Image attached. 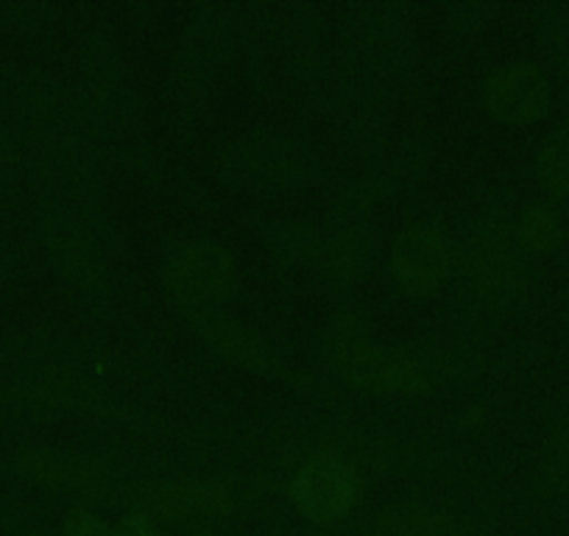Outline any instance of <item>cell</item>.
Here are the masks:
<instances>
[{
    "mask_svg": "<svg viewBox=\"0 0 569 536\" xmlns=\"http://www.w3.org/2000/svg\"><path fill=\"white\" fill-rule=\"evenodd\" d=\"M456 240L436 224H410L393 240V280L405 294L439 288L456 268Z\"/></svg>",
    "mask_w": 569,
    "mask_h": 536,
    "instance_id": "obj_4",
    "label": "cell"
},
{
    "mask_svg": "<svg viewBox=\"0 0 569 536\" xmlns=\"http://www.w3.org/2000/svg\"><path fill=\"white\" fill-rule=\"evenodd\" d=\"M366 536H480L467 519L433 503H405L371 519Z\"/></svg>",
    "mask_w": 569,
    "mask_h": 536,
    "instance_id": "obj_10",
    "label": "cell"
},
{
    "mask_svg": "<svg viewBox=\"0 0 569 536\" xmlns=\"http://www.w3.org/2000/svg\"><path fill=\"white\" fill-rule=\"evenodd\" d=\"M268 244L279 257L291 262H316L325 255V240L302 221H284L268 235Z\"/></svg>",
    "mask_w": 569,
    "mask_h": 536,
    "instance_id": "obj_14",
    "label": "cell"
},
{
    "mask_svg": "<svg viewBox=\"0 0 569 536\" xmlns=\"http://www.w3.org/2000/svg\"><path fill=\"white\" fill-rule=\"evenodd\" d=\"M366 235L360 232H347L341 238H336V244L330 246V262H332V271L338 277H358L366 266Z\"/></svg>",
    "mask_w": 569,
    "mask_h": 536,
    "instance_id": "obj_16",
    "label": "cell"
},
{
    "mask_svg": "<svg viewBox=\"0 0 569 536\" xmlns=\"http://www.w3.org/2000/svg\"><path fill=\"white\" fill-rule=\"evenodd\" d=\"M277 536H319V534H277Z\"/></svg>",
    "mask_w": 569,
    "mask_h": 536,
    "instance_id": "obj_20",
    "label": "cell"
},
{
    "mask_svg": "<svg viewBox=\"0 0 569 536\" xmlns=\"http://www.w3.org/2000/svg\"><path fill=\"white\" fill-rule=\"evenodd\" d=\"M166 282L188 310H207L232 297L238 266L216 240L184 238L168 246Z\"/></svg>",
    "mask_w": 569,
    "mask_h": 536,
    "instance_id": "obj_2",
    "label": "cell"
},
{
    "mask_svg": "<svg viewBox=\"0 0 569 536\" xmlns=\"http://www.w3.org/2000/svg\"><path fill=\"white\" fill-rule=\"evenodd\" d=\"M483 107L500 123L525 126L539 120L550 107V85L533 62L508 59L483 79Z\"/></svg>",
    "mask_w": 569,
    "mask_h": 536,
    "instance_id": "obj_5",
    "label": "cell"
},
{
    "mask_svg": "<svg viewBox=\"0 0 569 536\" xmlns=\"http://www.w3.org/2000/svg\"><path fill=\"white\" fill-rule=\"evenodd\" d=\"M243 171L246 182H262V185H288L299 177V160L297 151L284 140L273 138H251L238 143V155L232 157Z\"/></svg>",
    "mask_w": 569,
    "mask_h": 536,
    "instance_id": "obj_11",
    "label": "cell"
},
{
    "mask_svg": "<svg viewBox=\"0 0 569 536\" xmlns=\"http://www.w3.org/2000/svg\"><path fill=\"white\" fill-rule=\"evenodd\" d=\"M62 536H114L112 525L103 523L90 508H73L64 519Z\"/></svg>",
    "mask_w": 569,
    "mask_h": 536,
    "instance_id": "obj_17",
    "label": "cell"
},
{
    "mask_svg": "<svg viewBox=\"0 0 569 536\" xmlns=\"http://www.w3.org/2000/svg\"><path fill=\"white\" fill-rule=\"evenodd\" d=\"M190 330L234 364L249 366V369L271 377L291 375L282 355L262 338V332L243 325V321L223 319V316L207 314V310H190Z\"/></svg>",
    "mask_w": 569,
    "mask_h": 536,
    "instance_id": "obj_7",
    "label": "cell"
},
{
    "mask_svg": "<svg viewBox=\"0 0 569 536\" xmlns=\"http://www.w3.org/2000/svg\"><path fill=\"white\" fill-rule=\"evenodd\" d=\"M288 495L302 517L313 519V523H338L352 514L360 503L363 480H360L358 469L343 461L341 456L321 453V456L308 458L293 473Z\"/></svg>",
    "mask_w": 569,
    "mask_h": 536,
    "instance_id": "obj_3",
    "label": "cell"
},
{
    "mask_svg": "<svg viewBox=\"0 0 569 536\" xmlns=\"http://www.w3.org/2000/svg\"><path fill=\"white\" fill-rule=\"evenodd\" d=\"M327 360L352 386L388 397H419L430 391L433 375L416 355L380 347L371 321L360 310H338L325 332Z\"/></svg>",
    "mask_w": 569,
    "mask_h": 536,
    "instance_id": "obj_1",
    "label": "cell"
},
{
    "mask_svg": "<svg viewBox=\"0 0 569 536\" xmlns=\"http://www.w3.org/2000/svg\"><path fill=\"white\" fill-rule=\"evenodd\" d=\"M469 271L480 288L491 294H508L522 280V251L517 232L495 221H486L469 240Z\"/></svg>",
    "mask_w": 569,
    "mask_h": 536,
    "instance_id": "obj_8",
    "label": "cell"
},
{
    "mask_svg": "<svg viewBox=\"0 0 569 536\" xmlns=\"http://www.w3.org/2000/svg\"><path fill=\"white\" fill-rule=\"evenodd\" d=\"M18 473L46 486H62V489L101 495L112 489V469L90 456L68 450H26L18 458Z\"/></svg>",
    "mask_w": 569,
    "mask_h": 536,
    "instance_id": "obj_9",
    "label": "cell"
},
{
    "mask_svg": "<svg viewBox=\"0 0 569 536\" xmlns=\"http://www.w3.org/2000/svg\"><path fill=\"white\" fill-rule=\"evenodd\" d=\"M137 512H146L151 517L171 514V517L199 519V523H212V519H227L234 512V495L223 484L210 478H182L168 480V484L137 486L126 492Z\"/></svg>",
    "mask_w": 569,
    "mask_h": 536,
    "instance_id": "obj_6",
    "label": "cell"
},
{
    "mask_svg": "<svg viewBox=\"0 0 569 536\" xmlns=\"http://www.w3.org/2000/svg\"><path fill=\"white\" fill-rule=\"evenodd\" d=\"M536 179L552 199L569 196V129H556L536 155Z\"/></svg>",
    "mask_w": 569,
    "mask_h": 536,
    "instance_id": "obj_12",
    "label": "cell"
},
{
    "mask_svg": "<svg viewBox=\"0 0 569 536\" xmlns=\"http://www.w3.org/2000/svg\"><path fill=\"white\" fill-rule=\"evenodd\" d=\"M517 238L530 251H556L563 238L561 216L550 205L525 207L517 221Z\"/></svg>",
    "mask_w": 569,
    "mask_h": 536,
    "instance_id": "obj_13",
    "label": "cell"
},
{
    "mask_svg": "<svg viewBox=\"0 0 569 536\" xmlns=\"http://www.w3.org/2000/svg\"><path fill=\"white\" fill-rule=\"evenodd\" d=\"M563 316H567V321H569V288H567V294H563Z\"/></svg>",
    "mask_w": 569,
    "mask_h": 536,
    "instance_id": "obj_19",
    "label": "cell"
},
{
    "mask_svg": "<svg viewBox=\"0 0 569 536\" xmlns=\"http://www.w3.org/2000/svg\"><path fill=\"white\" fill-rule=\"evenodd\" d=\"M114 536H162L160 519L146 512H134L114 528Z\"/></svg>",
    "mask_w": 569,
    "mask_h": 536,
    "instance_id": "obj_18",
    "label": "cell"
},
{
    "mask_svg": "<svg viewBox=\"0 0 569 536\" xmlns=\"http://www.w3.org/2000/svg\"><path fill=\"white\" fill-rule=\"evenodd\" d=\"M541 475L550 489H569V417H563L547 439Z\"/></svg>",
    "mask_w": 569,
    "mask_h": 536,
    "instance_id": "obj_15",
    "label": "cell"
}]
</instances>
